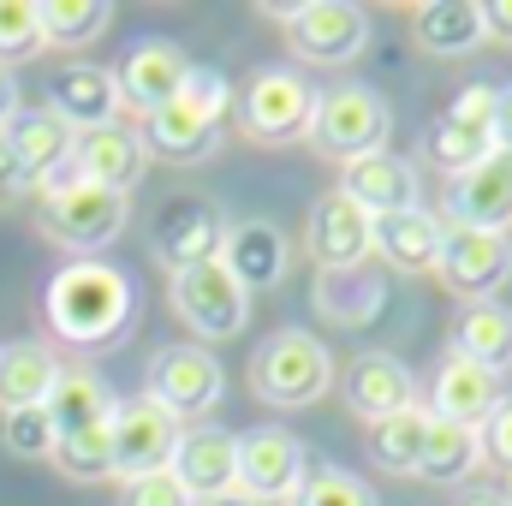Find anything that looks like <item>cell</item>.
<instances>
[{"label":"cell","instance_id":"1","mask_svg":"<svg viewBox=\"0 0 512 506\" xmlns=\"http://www.w3.org/2000/svg\"><path fill=\"white\" fill-rule=\"evenodd\" d=\"M42 316H48V334L60 346H78V352H96V346H114L137 316V286H131L126 268L102 262V256H78V262H60L42 286Z\"/></svg>","mask_w":512,"mask_h":506},{"label":"cell","instance_id":"2","mask_svg":"<svg viewBox=\"0 0 512 506\" xmlns=\"http://www.w3.org/2000/svg\"><path fill=\"white\" fill-rule=\"evenodd\" d=\"M334 387V352L310 334V328H274L251 358V393L262 405L298 411L316 405Z\"/></svg>","mask_w":512,"mask_h":506},{"label":"cell","instance_id":"3","mask_svg":"<svg viewBox=\"0 0 512 506\" xmlns=\"http://www.w3.org/2000/svg\"><path fill=\"white\" fill-rule=\"evenodd\" d=\"M36 197H42L36 227H42V239L60 245V251L96 256L126 233V197H120V191L84 185V179H54V185L36 191Z\"/></svg>","mask_w":512,"mask_h":506},{"label":"cell","instance_id":"4","mask_svg":"<svg viewBox=\"0 0 512 506\" xmlns=\"http://www.w3.org/2000/svg\"><path fill=\"white\" fill-rule=\"evenodd\" d=\"M387 137H393V114L370 84H334L316 96V120H310V149L322 161H364V155H382Z\"/></svg>","mask_w":512,"mask_h":506},{"label":"cell","instance_id":"5","mask_svg":"<svg viewBox=\"0 0 512 506\" xmlns=\"http://www.w3.org/2000/svg\"><path fill=\"white\" fill-rule=\"evenodd\" d=\"M316 96L322 90L298 66H262L251 84H245V96H239V131L251 143H268V149L304 143L310 137V120H316Z\"/></svg>","mask_w":512,"mask_h":506},{"label":"cell","instance_id":"6","mask_svg":"<svg viewBox=\"0 0 512 506\" xmlns=\"http://www.w3.org/2000/svg\"><path fill=\"white\" fill-rule=\"evenodd\" d=\"M167 298L179 310V322L197 334V340H233L245 322H251V292L233 280V268L215 256V262H197V268H179L167 280Z\"/></svg>","mask_w":512,"mask_h":506},{"label":"cell","instance_id":"7","mask_svg":"<svg viewBox=\"0 0 512 506\" xmlns=\"http://www.w3.org/2000/svg\"><path fill=\"white\" fill-rule=\"evenodd\" d=\"M280 30H286V48L298 60H310V66H346L370 42V12L352 6V0H304V6L280 12Z\"/></svg>","mask_w":512,"mask_h":506},{"label":"cell","instance_id":"8","mask_svg":"<svg viewBox=\"0 0 512 506\" xmlns=\"http://www.w3.org/2000/svg\"><path fill=\"white\" fill-rule=\"evenodd\" d=\"M435 274L459 304H495V292L512 280V239L507 233H477V227H447Z\"/></svg>","mask_w":512,"mask_h":506},{"label":"cell","instance_id":"9","mask_svg":"<svg viewBox=\"0 0 512 506\" xmlns=\"http://www.w3.org/2000/svg\"><path fill=\"white\" fill-rule=\"evenodd\" d=\"M221 364H215V352H203V346H167L155 364H149V399L161 405V411H173L185 429H197L215 405H221Z\"/></svg>","mask_w":512,"mask_h":506},{"label":"cell","instance_id":"10","mask_svg":"<svg viewBox=\"0 0 512 506\" xmlns=\"http://www.w3.org/2000/svg\"><path fill=\"white\" fill-rule=\"evenodd\" d=\"M304 441L280 423H262L239 435V495H251L256 506H280L298 495L304 483Z\"/></svg>","mask_w":512,"mask_h":506},{"label":"cell","instance_id":"11","mask_svg":"<svg viewBox=\"0 0 512 506\" xmlns=\"http://www.w3.org/2000/svg\"><path fill=\"white\" fill-rule=\"evenodd\" d=\"M179 435H185V423L173 411H161L149 393L120 399V411H114V477L131 483V477L167 471L173 453H179Z\"/></svg>","mask_w":512,"mask_h":506},{"label":"cell","instance_id":"12","mask_svg":"<svg viewBox=\"0 0 512 506\" xmlns=\"http://www.w3.org/2000/svg\"><path fill=\"white\" fill-rule=\"evenodd\" d=\"M149 245L167 262V274L197 268V262H215L221 245H227V215L209 197H173V203H161Z\"/></svg>","mask_w":512,"mask_h":506},{"label":"cell","instance_id":"13","mask_svg":"<svg viewBox=\"0 0 512 506\" xmlns=\"http://www.w3.org/2000/svg\"><path fill=\"white\" fill-rule=\"evenodd\" d=\"M185 78H191V60H185V48L167 42V36H143V42H131L126 60L114 66L120 102H126L137 120L155 114V108H167V102L185 90Z\"/></svg>","mask_w":512,"mask_h":506},{"label":"cell","instance_id":"14","mask_svg":"<svg viewBox=\"0 0 512 506\" xmlns=\"http://www.w3.org/2000/svg\"><path fill=\"white\" fill-rule=\"evenodd\" d=\"M370 239H376V221H370L352 197L328 191V197L310 209L304 245H310L316 274H352V268H364V262H370Z\"/></svg>","mask_w":512,"mask_h":506},{"label":"cell","instance_id":"15","mask_svg":"<svg viewBox=\"0 0 512 506\" xmlns=\"http://www.w3.org/2000/svg\"><path fill=\"white\" fill-rule=\"evenodd\" d=\"M179 477V489L191 501H221L239 489V435L233 429H215V423H197L179 435V453L167 465Z\"/></svg>","mask_w":512,"mask_h":506},{"label":"cell","instance_id":"16","mask_svg":"<svg viewBox=\"0 0 512 506\" xmlns=\"http://www.w3.org/2000/svg\"><path fill=\"white\" fill-rule=\"evenodd\" d=\"M72 173L84 185H102V191H120L126 197L131 185L149 173V149L131 120H114V126H96V131H78L72 143Z\"/></svg>","mask_w":512,"mask_h":506},{"label":"cell","instance_id":"17","mask_svg":"<svg viewBox=\"0 0 512 506\" xmlns=\"http://www.w3.org/2000/svg\"><path fill=\"white\" fill-rule=\"evenodd\" d=\"M501 376H489V370H477V364H465V358H441L435 364V376H429V399H423V411L435 417V423H459V429H483L495 411H501Z\"/></svg>","mask_w":512,"mask_h":506},{"label":"cell","instance_id":"18","mask_svg":"<svg viewBox=\"0 0 512 506\" xmlns=\"http://www.w3.org/2000/svg\"><path fill=\"white\" fill-rule=\"evenodd\" d=\"M447 227H477V233H507L512 227V155L495 149L471 173L447 185Z\"/></svg>","mask_w":512,"mask_h":506},{"label":"cell","instance_id":"19","mask_svg":"<svg viewBox=\"0 0 512 506\" xmlns=\"http://www.w3.org/2000/svg\"><path fill=\"white\" fill-rule=\"evenodd\" d=\"M340 393H346L352 417H364V423H387V417L423 405L417 376H411L393 352H358L352 370H346V381H340Z\"/></svg>","mask_w":512,"mask_h":506},{"label":"cell","instance_id":"20","mask_svg":"<svg viewBox=\"0 0 512 506\" xmlns=\"http://www.w3.org/2000/svg\"><path fill=\"white\" fill-rule=\"evenodd\" d=\"M340 197H352L370 221L376 215H399V209H417V197H423V179H417V167L405 161V155H364V161H346L340 167Z\"/></svg>","mask_w":512,"mask_h":506},{"label":"cell","instance_id":"21","mask_svg":"<svg viewBox=\"0 0 512 506\" xmlns=\"http://www.w3.org/2000/svg\"><path fill=\"white\" fill-rule=\"evenodd\" d=\"M6 143H12L18 167L30 173V185L42 191L48 179H60V173L72 167V143H78V131L66 126L54 108H18V114L6 120Z\"/></svg>","mask_w":512,"mask_h":506},{"label":"cell","instance_id":"22","mask_svg":"<svg viewBox=\"0 0 512 506\" xmlns=\"http://www.w3.org/2000/svg\"><path fill=\"white\" fill-rule=\"evenodd\" d=\"M221 262L233 268V280L245 286V292H268V286H280L286 280V268H292V245H286V233L274 227V221H227V245H221Z\"/></svg>","mask_w":512,"mask_h":506},{"label":"cell","instance_id":"23","mask_svg":"<svg viewBox=\"0 0 512 506\" xmlns=\"http://www.w3.org/2000/svg\"><path fill=\"white\" fill-rule=\"evenodd\" d=\"M137 137H143V149L149 155H161V161H179V167H191V161H209L215 149H221V126L215 120H203L185 96H173L167 108H155V114H143L137 120Z\"/></svg>","mask_w":512,"mask_h":506},{"label":"cell","instance_id":"24","mask_svg":"<svg viewBox=\"0 0 512 506\" xmlns=\"http://www.w3.org/2000/svg\"><path fill=\"white\" fill-rule=\"evenodd\" d=\"M48 108H54V114H60L72 131L114 126V120L126 114L120 84H114V72H108V66H66V72H54Z\"/></svg>","mask_w":512,"mask_h":506},{"label":"cell","instance_id":"25","mask_svg":"<svg viewBox=\"0 0 512 506\" xmlns=\"http://www.w3.org/2000/svg\"><path fill=\"white\" fill-rule=\"evenodd\" d=\"M441 233H447V221H435V215L417 203V209H399V215H376L370 251L382 256L393 274H435Z\"/></svg>","mask_w":512,"mask_h":506},{"label":"cell","instance_id":"26","mask_svg":"<svg viewBox=\"0 0 512 506\" xmlns=\"http://www.w3.org/2000/svg\"><path fill=\"white\" fill-rule=\"evenodd\" d=\"M447 358H465L489 376L512 370V310L507 304H459L453 334H447Z\"/></svg>","mask_w":512,"mask_h":506},{"label":"cell","instance_id":"27","mask_svg":"<svg viewBox=\"0 0 512 506\" xmlns=\"http://www.w3.org/2000/svg\"><path fill=\"white\" fill-rule=\"evenodd\" d=\"M120 399L114 387L96 376L90 364H60V381L48 393V417H54V435H78V429H102L114 423Z\"/></svg>","mask_w":512,"mask_h":506},{"label":"cell","instance_id":"28","mask_svg":"<svg viewBox=\"0 0 512 506\" xmlns=\"http://www.w3.org/2000/svg\"><path fill=\"white\" fill-rule=\"evenodd\" d=\"M54 381H60V358L42 340L0 346V417L6 411H30V405H48Z\"/></svg>","mask_w":512,"mask_h":506},{"label":"cell","instance_id":"29","mask_svg":"<svg viewBox=\"0 0 512 506\" xmlns=\"http://www.w3.org/2000/svg\"><path fill=\"white\" fill-rule=\"evenodd\" d=\"M411 30H417L423 54H441V60H459V54H471L477 42H489L477 0H429V6L411 12Z\"/></svg>","mask_w":512,"mask_h":506},{"label":"cell","instance_id":"30","mask_svg":"<svg viewBox=\"0 0 512 506\" xmlns=\"http://www.w3.org/2000/svg\"><path fill=\"white\" fill-rule=\"evenodd\" d=\"M310 304H316L328 322H340V328H364V322L387 304V286H382V274L364 262V268H352V274H316Z\"/></svg>","mask_w":512,"mask_h":506},{"label":"cell","instance_id":"31","mask_svg":"<svg viewBox=\"0 0 512 506\" xmlns=\"http://www.w3.org/2000/svg\"><path fill=\"white\" fill-rule=\"evenodd\" d=\"M483 459H489V453H483V435H477V429H459V423H435V417H429V441H423V459H417V477H423V483L453 489V483H465Z\"/></svg>","mask_w":512,"mask_h":506},{"label":"cell","instance_id":"32","mask_svg":"<svg viewBox=\"0 0 512 506\" xmlns=\"http://www.w3.org/2000/svg\"><path fill=\"white\" fill-rule=\"evenodd\" d=\"M423 441H429V411L411 405L387 423H370V459L387 477H417V459H423Z\"/></svg>","mask_w":512,"mask_h":506},{"label":"cell","instance_id":"33","mask_svg":"<svg viewBox=\"0 0 512 506\" xmlns=\"http://www.w3.org/2000/svg\"><path fill=\"white\" fill-rule=\"evenodd\" d=\"M36 18H42V48H84L114 24V6L108 0H42Z\"/></svg>","mask_w":512,"mask_h":506},{"label":"cell","instance_id":"34","mask_svg":"<svg viewBox=\"0 0 512 506\" xmlns=\"http://www.w3.org/2000/svg\"><path fill=\"white\" fill-rule=\"evenodd\" d=\"M489 155H495V137H477V131L453 126L447 114L423 131V161H429V167H441L447 179L471 173V167H477V161H489Z\"/></svg>","mask_w":512,"mask_h":506},{"label":"cell","instance_id":"35","mask_svg":"<svg viewBox=\"0 0 512 506\" xmlns=\"http://www.w3.org/2000/svg\"><path fill=\"white\" fill-rule=\"evenodd\" d=\"M54 465H60L72 483H102V477H114V423H102V429H78V435H60Z\"/></svg>","mask_w":512,"mask_h":506},{"label":"cell","instance_id":"36","mask_svg":"<svg viewBox=\"0 0 512 506\" xmlns=\"http://www.w3.org/2000/svg\"><path fill=\"white\" fill-rule=\"evenodd\" d=\"M292 506H382V501H376V489H370L358 471H346V465H316V471H304Z\"/></svg>","mask_w":512,"mask_h":506},{"label":"cell","instance_id":"37","mask_svg":"<svg viewBox=\"0 0 512 506\" xmlns=\"http://www.w3.org/2000/svg\"><path fill=\"white\" fill-rule=\"evenodd\" d=\"M0 447H6L12 459H54L60 435H54V417H48V405L6 411V417H0Z\"/></svg>","mask_w":512,"mask_h":506},{"label":"cell","instance_id":"38","mask_svg":"<svg viewBox=\"0 0 512 506\" xmlns=\"http://www.w3.org/2000/svg\"><path fill=\"white\" fill-rule=\"evenodd\" d=\"M36 48H42V18H36V0H0V66L30 60Z\"/></svg>","mask_w":512,"mask_h":506},{"label":"cell","instance_id":"39","mask_svg":"<svg viewBox=\"0 0 512 506\" xmlns=\"http://www.w3.org/2000/svg\"><path fill=\"white\" fill-rule=\"evenodd\" d=\"M179 96H185L203 120H215V126L233 114V84H227L215 66H191V78H185V90H179Z\"/></svg>","mask_w":512,"mask_h":506},{"label":"cell","instance_id":"40","mask_svg":"<svg viewBox=\"0 0 512 506\" xmlns=\"http://www.w3.org/2000/svg\"><path fill=\"white\" fill-rule=\"evenodd\" d=\"M495 102H501V84H465V90L453 96L447 120L465 126V131H477V137H495Z\"/></svg>","mask_w":512,"mask_h":506},{"label":"cell","instance_id":"41","mask_svg":"<svg viewBox=\"0 0 512 506\" xmlns=\"http://www.w3.org/2000/svg\"><path fill=\"white\" fill-rule=\"evenodd\" d=\"M120 506H197L185 489H179V477L173 471H149V477H131Z\"/></svg>","mask_w":512,"mask_h":506},{"label":"cell","instance_id":"42","mask_svg":"<svg viewBox=\"0 0 512 506\" xmlns=\"http://www.w3.org/2000/svg\"><path fill=\"white\" fill-rule=\"evenodd\" d=\"M477 435H483V453H489V459H501V465L512 471V399H501V411H495Z\"/></svg>","mask_w":512,"mask_h":506},{"label":"cell","instance_id":"43","mask_svg":"<svg viewBox=\"0 0 512 506\" xmlns=\"http://www.w3.org/2000/svg\"><path fill=\"white\" fill-rule=\"evenodd\" d=\"M24 191H36V185H30V173L18 167V155H12V143L0 131V197H24Z\"/></svg>","mask_w":512,"mask_h":506},{"label":"cell","instance_id":"44","mask_svg":"<svg viewBox=\"0 0 512 506\" xmlns=\"http://www.w3.org/2000/svg\"><path fill=\"white\" fill-rule=\"evenodd\" d=\"M477 12H483V36H495V42L512 48V0H483Z\"/></svg>","mask_w":512,"mask_h":506},{"label":"cell","instance_id":"45","mask_svg":"<svg viewBox=\"0 0 512 506\" xmlns=\"http://www.w3.org/2000/svg\"><path fill=\"white\" fill-rule=\"evenodd\" d=\"M495 149L512 155V84H501V102H495Z\"/></svg>","mask_w":512,"mask_h":506},{"label":"cell","instance_id":"46","mask_svg":"<svg viewBox=\"0 0 512 506\" xmlns=\"http://www.w3.org/2000/svg\"><path fill=\"white\" fill-rule=\"evenodd\" d=\"M12 114H18V78H12V66H0V131Z\"/></svg>","mask_w":512,"mask_h":506},{"label":"cell","instance_id":"47","mask_svg":"<svg viewBox=\"0 0 512 506\" xmlns=\"http://www.w3.org/2000/svg\"><path fill=\"white\" fill-rule=\"evenodd\" d=\"M197 506H256L251 495H239V489H233V495H221V501H197Z\"/></svg>","mask_w":512,"mask_h":506},{"label":"cell","instance_id":"48","mask_svg":"<svg viewBox=\"0 0 512 506\" xmlns=\"http://www.w3.org/2000/svg\"><path fill=\"white\" fill-rule=\"evenodd\" d=\"M465 506H512V501H507V495H471Z\"/></svg>","mask_w":512,"mask_h":506},{"label":"cell","instance_id":"49","mask_svg":"<svg viewBox=\"0 0 512 506\" xmlns=\"http://www.w3.org/2000/svg\"><path fill=\"white\" fill-rule=\"evenodd\" d=\"M507 501H512V489H507Z\"/></svg>","mask_w":512,"mask_h":506}]
</instances>
